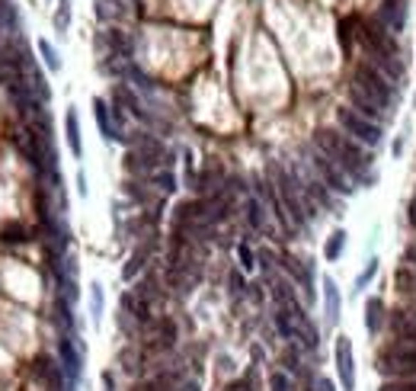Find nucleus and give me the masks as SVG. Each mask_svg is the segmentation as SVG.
<instances>
[{
  "mask_svg": "<svg viewBox=\"0 0 416 391\" xmlns=\"http://www.w3.org/2000/svg\"><path fill=\"white\" fill-rule=\"evenodd\" d=\"M228 391H250V382L243 378V382H234V385H228Z\"/></svg>",
  "mask_w": 416,
  "mask_h": 391,
  "instance_id": "obj_33",
  "label": "nucleus"
},
{
  "mask_svg": "<svg viewBox=\"0 0 416 391\" xmlns=\"http://www.w3.org/2000/svg\"><path fill=\"white\" fill-rule=\"evenodd\" d=\"M93 113H96V122H100L102 138H109V141H115V138L122 141V138H125V135H122V128L109 122V106H106L102 100H93Z\"/></svg>",
  "mask_w": 416,
  "mask_h": 391,
  "instance_id": "obj_11",
  "label": "nucleus"
},
{
  "mask_svg": "<svg viewBox=\"0 0 416 391\" xmlns=\"http://www.w3.org/2000/svg\"><path fill=\"white\" fill-rule=\"evenodd\" d=\"M173 337H176V330H173L170 320H157L154 324V333H151V350H170L173 346Z\"/></svg>",
  "mask_w": 416,
  "mask_h": 391,
  "instance_id": "obj_12",
  "label": "nucleus"
},
{
  "mask_svg": "<svg viewBox=\"0 0 416 391\" xmlns=\"http://www.w3.org/2000/svg\"><path fill=\"white\" fill-rule=\"evenodd\" d=\"M237 254H240V266H253V250L247 247V244H240V247H237Z\"/></svg>",
  "mask_w": 416,
  "mask_h": 391,
  "instance_id": "obj_29",
  "label": "nucleus"
},
{
  "mask_svg": "<svg viewBox=\"0 0 416 391\" xmlns=\"http://www.w3.org/2000/svg\"><path fill=\"white\" fill-rule=\"evenodd\" d=\"M275 173H279V196H282V202H285L288 215H292V224H304V212H301V199H298L294 183L282 170H275Z\"/></svg>",
  "mask_w": 416,
  "mask_h": 391,
  "instance_id": "obj_7",
  "label": "nucleus"
},
{
  "mask_svg": "<svg viewBox=\"0 0 416 391\" xmlns=\"http://www.w3.org/2000/svg\"><path fill=\"white\" fill-rule=\"evenodd\" d=\"M352 83H356L362 93H368L381 109H388L390 103H394V87H390L388 77H384L371 61L356 64V71H352Z\"/></svg>",
  "mask_w": 416,
  "mask_h": 391,
  "instance_id": "obj_3",
  "label": "nucleus"
},
{
  "mask_svg": "<svg viewBox=\"0 0 416 391\" xmlns=\"http://www.w3.org/2000/svg\"><path fill=\"white\" fill-rule=\"evenodd\" d=\"M410 224H416V199L410 202Z\"/></svg>",
  "mask_w": 416,
  "mask_h": 391,
  "instance_id": "obj_35",
  "label": "nucleus"
},
{
  "mask_svg": "<svg viewBox=\"0 0 416 391\" xmlns=\"http://www.w3.org/2000/svg\"><path fill=\"white\" fill-rule=\"evenodd\" d=\"M64 128H68V145H70V154L80 157L83 147H80V122H77V113L68 109V119H64Z\"/></svg>",
  "mask_w": 416,
  "mask_h": 391,
  "instance_id": "obj_13",
  "label": "nucleus"
},
{
  "mask_svg": "<svg viewBox=\"0 0 416 391\" xmlns=\"http://www.w3.org/2000/svg\"><path fill=\"white\" fill-rule=\"evenodd\" d=\"M314 167H317V173L326 179V186H330V189H336V192H349L352 189L349 179H346V170L333 164L326 154H317V157H314Z\"/></svg>",
  "mask_w": 416,
  "mask_h": 391,
  "instance_id": "obj_6",
  "label": "nucleus"
},
{
  "mask_svg": "<svg viewBox=\"0 0 416 391\" xmlns=\"http://www.w3.org/2000/svg\"><path fill=\"white\" fill-rule=\"evenodd\" d=\"M58 350H61V369L68 372L70 382H77V375H80V350H77L74 337H68V333H64L61 343H58Z\"/></svg>",
  "mask_w": 416,
  "mask_h": 391,
  "instance_id": "obj_8",
  "label": "nucleus"
},
{
  "mask_svg": "<svg viewBox=\"0 0 416 391\" xmlns=\"http://www.w3.org/2000/svg\"><path fill=\"white\" fill-rule=\"evenodd\" d=\"M378 369L384 375H413L416 372V340L407 337V340H397V343L384 346L378 353Z\"/></svg>",
  "mask_w": 416,
  "mask_h": 391,
  "instance_id": "obj_2",
  "label": "nucleus"
},
{
  "mask_svg": "<svg viewBox=\"0 0 416 391\" xmlns=\"http://www.w3.org/2000/svg\"><path fill=\"white\" fill-rule=\"evenodd\" d=\"M10 23H13V10H10V4H0V32H4Z\"/></svg>",
  "mask_w": 416,
  "mask_h": 391,
  "instance_id": "obj_31",
  "label": "nucleus"
},
{
  "mask_svg": "<svg viewBox=\"0 0 416 391\" xmlns=\"http://www.w3.org/2000/svg\"><path fill=\"white\" fill-rule=\"evenodd\" d=\"M154 183H157L164 192H173V189H176V179H173V173H170V170L154 173Z\"/></svg>",
  "mask_w": 416,
  "mask_h": 391,
  "instance_id": "obj_21",
  "label": "nucleus"
},
{
  "mask_svg": "<svg viewBox=\"0 0 416 391\" xmlns=\"http://www.w3.org/2000/svg\"><path fill=\"white\" fill-rule=\"evenodd\" d=\"M38 48H42V55H45V64H48L51 71H58L61 68V61H58V55H55V48H51L48 42H38Z\"/></svg>",
  "mask_w": 416,
  "mask_h": 391,
  "instance_id": "obj_22",
  "label": "nucleus"
},
{
  "mask_svg": "<svg viewBox=\"0 0 416 391\" xmlns=\"http://www.w3.org/2000/svg\"><path fill=\"white\" fill-rule=\"evenodd\" d=\"M317 147H320V154H326L333 164L343 167V170L352 173V177H365V170H368V154H365V145H358L356 138L336 132V128H320L317 132Z\"/></svg>",
  "mask_w": 416,
  "mask_h": 391,
  "instance_id": "obj_1",
  "label": "nucleus"
},
{
  "mask_svg": "<svg viewBox=\"0 0 416 391\" xmlns=\"http://www.w3.org/2000/svg\"><path fill=\"white\" fill-rule=\"evenodd\" d=\"M269 388H272V391H288V375H285V372H272Z\"/></svg>",
  "mask_w": 416,
  "mask_h": 391,
  "instance_id": "obj_25",
  "label": "nucleus"
},
{
  "mask_svg": "<svg viewBox=\"0 0 416 391\" xmlns=\"http://www.w3.org/2000/svg\"><path fill=\"white\" fill-rule=\"evenodd\" d=\"M349 100H352V106H356V113H362L365 119H371V122H375V119H384V115H388V109H381L368 93H362L356 83H349Z\"/></svg>",
  "mask_w": 416,
  "mask_h": 391,
  "instance_id": "obj_9",
  "label": "nucleus"
},
{
  "mask_svg": "<svg viewBox=\"0 0 416 391\" xmlns=\"http://www.w3.org/2000/svg\"><path fill=\"white\" fill-rule=\"evenodd\" d=\"M112 100H115V103H125L128 113H132V115H141V119H144V109H141V103L134 100V96L128 93L125 87H115V90H112Z\"/></svg>",
  "mask_w": 416,
  "mask_h": 391,
  "instance_id": "obj_17",
  "label": "nucleus"
},
{
  "mask_svg": "<svg viewBox=\"0 0 416 391\" xmlns=\"http://www.w3.org/2000/svg\"><path fill=\"white\" fill-rule=\"evenodd\" d=\"M141 266H144V254H134V256H132V263L125 266V279H132V276L138 273Z\"/></svg>",
  "mask_w": 416,
  "mask_h": 391,
  "instance_id": "obj_28",
  "label": "nucleus"
},
{
  "mask_svg": "<svg viewBox=\"0 0 416 391\" xmlns=\"http://www.w3.org/2000/svg\"><path fill=\"white\" fill-rule=\"evenodd\" d=\"M68 6H70L68 0H61V10H58V19H55V23H58V29H61V32L68 29V23H70V10H68Z\"/></svg>",
  "mask_w": 416,
  "mask_h": 391,
  "instance_id": "obj_26",
  "label": "nucleus"
},
{
  "mask_svg": "<svg viewBox=\"0 0 416 391\" xmlns=\"http://www.w3.org/2000/svg\"><path fill=\"white\" fill-rule=\"evenodd\" d=\"M317 391H333V382H326V378H320V382H317Z\"/></svg>",
  "mask_w": 416,
  "mask_h": 391,
  "instance_id": "obj_34",
  "label": "nucleus"
},
{
  "mask_svg": "<svg viewBox=\"0 0 416 391\" xmlns=\"http://www.w3.org/2000/svg\"><path fill=\"white\" fill-rule=\"evenodd\" d=\"M381 391H416V382H407V378H400V382H388Z\"/></svg>",
  "mask_w": 416,
  "mask_h": 391,
  "instance_id": "obj_27",
  "label": "nucleus"
},
{
  "mask_svg": "<svg viewBox=\"0 0 416 391\" xmlns=\"http://www.w3.org/2000/svg\"><path fill=\"white\" fill-rule=\"evenodd\" d=\"M375 273H378V260H368V266H365V273L358 276V286H368V279H371V276H375Z\"/></svg>",
  "mask_w": 416,
  "mask_h": 391,
  "instance_id": "obj_32",
  "label": "nucleus"
},
{
  "mask_svg": "<svg viewBox=\"0 0 416 391\" xmlns=\"http://www.w3.org/2000/svg\"><path fill=\"white\" fill-rule=\"evenodd\" d=\"M109 45H112V51L122 58H128V51H132V42H128L122 32H109Z\"/></svg>",
  "mask_w": 416,
  "mask_h": 391,
  "instance_id": "obj_20",
  "label": "nucleus"
},
{
  "mask_svg": "<svg viewBox=\"0 0 416 391\" xmlns=\"http://www.w3.org/2000/svg\"><path fill=\"white\" fill-rule=\"evenodd\" d=\"M96 4H100V16L102 19L119 16V4H115V0H96Z\"/></svg>",
  "mask_w": 416,
  "mask_h": 391,
  "instance_id": "obj_23",
  "label": "nucleus"
},
{
  "mask_svg": "<svg viewBox=\"0 0 416 391\" xmlns=\"http://www.w3.org/2000/svg\"><path fill=\"white\" fill-rule=\"evenodd\" d=\"M324 298H326V320H339V292H336V282L326 276L324 279Z\"/></svg>",
  "mask_w": 416,
  "mask_h": 391,
  "instance_id": "obj_14",
  "label": "nucleus"
},
{
  "mask_svg": "<svg viewBox=\"0 0 416 391\" xmlns=\"http://www.w3.org/2000/svg\"><path fill=\"white\" fill-rule=\"evenodd\" d=\"M90 308H93V320L102 314V288L93 286V295H90Z\"/></svg>",
  "mask_w": 416,
  "mask_h": 391,
  "instance_id": "obj_24",
  "label": "nucleus"
},
{
  "mask_svg": "<svg viewBox=\"0 0 416 391\" xmlns=\"http://www.w3.org/2000/svg\"><path fill=\"white\" fill-rule=\"evenodd\" d=\"M407 337H413V340H416V318L410 320V327H407Z\"/></svg>",
  "mask_w": 416,
  "mask_h": 391,
  "instance_id": "obj_36",
  "label": "nucleus"
},
{
  "mask_svg": "<svg viewBox=\"0 0 416 391\" xmlns=\"http://www.w3.org/2000/svg\"><path fill=\"white\" fill-rule=\"evenodd\" d=\"M61 365H55L48 356H38L36 359V375L48 385V391H61Z\"/></svg>",
  "mask_w": 416,
  "mask_h": 391,
  "instance_id": "obj_10",
  "label": "nucleus"
},
{
  "mask_svg": "<svg viewBox=\"0 0 416 391\" xmlns=\"http://www.w3.org/2000/svg\"><path fill=\"white\" fill-rule=\"evenodd\" d=\"M247 221H250V228H256V231L266 224L262 221V205L256 202V199H247Z\"/></svg>",
  "mask_w": 416,
  "mask_h": 391,
  "instance_id": "obj_19",
  "label": "nucleus"
},
{
  "mask_svg": "<svg viewBox=\"0 0 416 391\" xmlns=\"http://www.w3.org/2000/svg\"><path fill=\"white\" fill-rule=\"evenodd\" d=\"M381 314H384L381 298H368V305H365V327H368L371 333L381 327Z\"/></svg>",
  "mask_w": 416,
  "mask_h": 391,
  "instance_id": "obj_16",
  "label": "nucleus"
},
{
  "mask_svg": "<svg viewBox=\"0 0 416 391\" xmlns=\"http://www.w3.org/2000/svg\"><path fill=\"white\" fill-rule=\"evenodd\" d=\"M336 122H339V128H343L349 138L358 141V145H365V147H378V145H381V125H378V122H371V119H365V115L356 113V109L339 106L336 109Z\"/></svg>",
  "mask_w": 416,
  "mask_h": 391,
  "instance_id": "obj_4",
  "label": "nucleus"
},
{
  "mask_svg": "<svg viewBox=\"0 0 416 391\" xmlns=\"http://www.w3.org/2000/svg\"><path fill=\"white\" fill-rule=\"evenodd\" d=\"M343 244H346V231H333L330 241H326V260H339V254H343Z\"/></svg>",
  "mask_w": 416,
  "mask_h": 391,
  "instance_id": "obj_18",
  "label": "nucleus"
},
{
  "mask_svg": "<svg viewBox=\"0 0 416 391\" xmlns=\"http://www.w3.org/2000/svg\"><path fill=\"white\" fill-rule=\"evenodd\" d=\"M381 19H384V26H388L390 32H400V26H403V10L397 6V0H384Z\"/></svg>",
  "mask_w": 416,
  "mask_h": 391,
  "instance_id": "obj_15",
  "label": "nucleus"
},
{
  "mask_svg": "<svg viewBox=\"0 0 416 391\" xmlns=\"http://www.w3.org/2000/svg\"><path fill=\"white\" fill-rule=\"evenodd\" d=\"M336 372L346 391L356 388V359H352V343L349 337H336Z\"/></svg>",
  "mask_w": 416,
  "mask_h": 391,
  "instance_id": "obj_5",
  "label": "nucleus"
},
{
  "mask_svg": "<svg viewBox=\"0 0 416 391\" xmlns=\"http://www.w3.org/2000/svg\"><path fill=\"white\" fill-rule=\"evenodd\" d=\"M4 241H26V231L19 228V224H13V228L4 231Z\"/></svg>",
  "mask_w": 416,
  "mask_h": 391,
  "instance_id": "obj_30",
  "label": "nucleus"
}]
</instances>
